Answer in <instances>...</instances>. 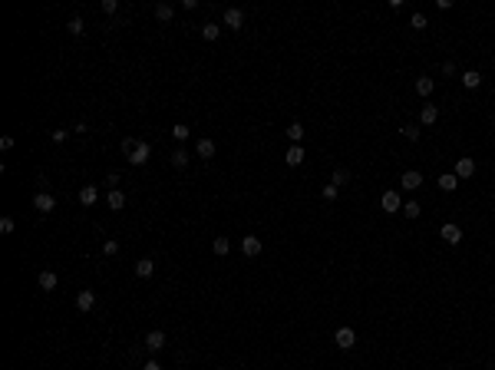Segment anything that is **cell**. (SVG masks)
<instances>
[{"label":"cell","instance_id":"cell-1","mask_svg":"<svg viewBox=\"0 0 495 370\" xmlns=\"http://www.w3.org/2000/svg\"><path fill=\"white\" fill-rule=\"evenodd\" d=\"M33 208H37L40 215H50L56 208V198L50 195V192H37V195H33Z\"/></svg>","mask_w":495,"mask_h":370},{"label":"cell","instance_id":"cell-2","mask_svg":"<svg viewBox=\"0 0 495 370\" xmlns=\"http://www.w3.org/2000/svg\"><path fill=\"white\" fill-rule=\"evenodd\" d=\"M334 340H337V347H340V350H350V347L357 344V334H354V327H337Z\"/></svg>","mask_w":495,"mask_h":370},{"label":"cell","instance_id":"cell-3","mask_svg":"<svg viewBox=\"0 0 495 370\" xmlns=\"http://www.w3.org/2000/svg\"><path fill=\"white\" fill-rule=\"evenodd\" d=\"M439 238H442L446 244H459V241H462V228H459V225H452V221H446V225L439 228Z\"/></svg>","mask_w":495,"mask_h":370},{"label":"cell","instance_id":"cell-4","mask_svg":"<svg viewBox=\"0 0 495 370\" xmlns=\"http://www.w3.org/2000/svg\"><path fill=\"white\" fill-rule=\"evenodd\" d=\"M261 248H264V244H261V238H258V235H244V238H241V252L248 255V258H258Z\"/></svg>","mask_w":495,"mask_h":370},{"label":"cell","instance_id":"cell-5","mask_svg":"<svg viewBox=\"0 0 495 370\" xmlns=\"http://www.w3.org/2000/svg\"><path fill=\"white\" fill-rule=\"evenodd\" d=\"M149 156H152V146H149V142H139V146L132 149V156H129V162H132V166H145Z\"/></svg>","mask_w":495,"mask_h":370},{"label":"cell","instance_id":"cell-6","mask_svg":"<svg viewBox=\"0 0 495 370\" xmlns=\"http://www.w3.org/2000/svg\"><path fill=\"white\" fill-rule=\"evenodd\" d=\"M93 304H96V291L93 288H83V291L76 294V307L79 311H93Z\"/></svg>","mask_w":495,"mask_h":370},{"label":"cell","instance_id":"cell-7","mask_svg":"<svg viewBox=\"0 0 495 370\" xmlns=\"http://www.w3.org/2000/svg\"><path fill=\"white\" fill-rule=\"evenodd\" d=\"M225 27H231V30H241L244 27V14L238 7H228L225 10Z\"/></svg>","mask_w":495,"mask_h":370},{"label":"cell","instance_id":"cell-8","mask_svg":"<svg viewBox=\"0 0 495 370\" xmlns=\"http://www.w3.org/2000/svg\"><path fill=\"white\" fill-rule=\"evenodd\" d=\"M304 159H307V152H304V146H291V149H287V152H284V162H287V166H300V162H304Z\"/></svg>","mask_w":495,"mask_h":370},{"label":"cell","instance_id":"cell-9","mask_svg":"<svg viewBox=\"0 0 495 370\" xmlns=\"http://www.w3.org/2000/svg\"><path fill=\"white\" fill-rule=\"evenodd\" d=\"M475 175V159H459L456 162V179H472Z\"/></svg>","mask_w":495,"mask_h":370},{"label":"cell","instance_id":"cell-10","mask_svg":"<svg viewBox=\"0 0 495 370\" xmlns=\"http://www.w3.org/2000/svg\"><path fill=\"white\" fill-rule=\"evenodd\" d=\"M400 185H403V189H419V185H423V172H416V169H409V172H403Z\"/></svg>","mask_w":495,"mask_h":370},{"label":"cell","instance_id":"cell-11","mask_svg":"<svg viewBox=\"0 0 495 370\" xmlns=\"http://www.w3.org/2000/svg\"><path fill=\"white\" fill-rule=\"evenodd\" d=\"M380 205H383V212H400V208H403V202H400V195H396V192H383Z\"/></svg>","mask_w":495,"mask_h":370},{"label":"cell","instance_id":"cell-12","mask_svg":"<svg viewBox=\"0 0 495 370\" xmlns=\"http://www.w3.org/2000/svg\"><path fill=\"white\" fill-rule=\"evenodd\" d=\"M145 347H149L152 354H155V350H162V347H165V334H162V331H149V334H145Z\"/></svg>","mask_w":495,"mask_h":370},{"label":"cell","instance_id":"cell-13","mask_svg":"<svg viewBox=\"0 0 495 370\" xmlns=\"http://www.w3.org/2000/svg\"><path fill=\"white\" fill-rule=\"evenodd\" d=\"M462 86L465 89H479L482 86V73L479 70H465L462 73Z\"/></svg>","mask_w":495,"mask_h":370},{"label":"cell","instance_id":"cell-14","mask_svg":"<svg viewBox=\"0 0 495 370\" xmlns=\"http://www.w3.org/2000/svg\"><path fill=\"white\" fill-rule=\"evenodd\" d=\"M419 119H423V126H432V122L439 119V106L426 102V106H423V112H419Z\"/></svg>","mask_w":495,"mask_h":370},{"label":"cell","instance_id":"cell-15","mask_svg":"<svg viewBox=\"0 0 495 370\" xmlns=\"http://www.w3.org/2000/svg\"><path fill=\"white\" fill-rule=\"evenodd\" d=\"M106 202H109V208H112V212H119V208H126V192H122V189H112Z\"/></svg>","mask_w":495,"mask_h":370},{"label":"cell","instance_id":"cell-16","mask_svg":"<svg viewBox=\"0 0 495 370\" xmlns=\"http://www.w3.org/2000/svg\"><path fill=\"white\" fill-rule=\"evenodd\" d=\"M96 198H99V189H96V185H83V189H79V202L83 205H96Z\"/></svg>","mask_w":495,"mask_h":370},{"label":"cell","instance_id":"cell-17","mask_svg":"<svg viewBox=\"0 0 495 370\" xmlns=\"http://www.w3.org/2000/svg\"><path fill=\"white\" fill-rule=\"evenodd\" d=\"M152 271H155L152 258H139V261H135V275H139V278H152Z\"/></svg>","mask_w":495,"mask_h":370},{"label":"cell","instance_id":"cell-18","mask_svg":"<svg viewBox=\"0 0 495 370\" xmlns=\"http://www.w3.org/2000/svg\"><path fill=\"white\" fill-rule=\"evenodd\" d=\"M439 189H442V192H456V189H459V179H456V172H446V175H439Z\"/></svg>","mask_w":495,"mask_h":370},{"label":"cell","instance_id":"cell-19","mask_svg":"<svg viewBox=\"0 0 495 370\" xmlns=\"http://www.w3.org/2000/svg\"><path fill=\"white\" fill-rule=\"evenodd\" d=\"M155 17L162 20V24H169V20L175 17V7L172 4H155Z\"/></svg>","mask_w":495,"mask_h":370},{"label":"cell","instance_id":"cell-20","mask_svg":"<svg viewBox=\"0 0 495 370\" xmlns=\"http://www.w3.org/2000/svg\"><path fill=\"white\" fill-rule=\"evenodd\" d=\"M195 152H198L202 159H212V156H215V142H212V139H198Z\"/></svg>","mask_w":495,"mask_h":370},{"label":"cell","instance_id":"cell-21","mask_svg":"<svg viewBox=\"0 0 495 370\" xmlns=\"http://www.w3.org/2000/svg\"><path fill=\"white\" fill-rule=\"evenodd\" d=\"M284 136H287V139H291L294 146H300V139H304V126H300V122H291V126H287V133H284Z\"/></svg>","mask_w":495,"mask_h":370},{"label":"cell","instance_id":"cell-22","mask_svg":"<svg viewBox=\"0 0 495 370\" xmlns=\"http://www.w3.org/2000/svg\"><path fill=\"white\" fill-rule=\"evenodd\" d=\"M432 89H436V83H432L429 76H419L416 79V93L419 96H432Z\"/></svg>","mask_w":495,"mask_h":370},{"label":"cell","instance_id":"cell-23","mask_svg":"<svg viewBox=\"0 0 495 370\" xmlns=\"http://www.w3.org/2000/svg\"><path fill=\"white\" fill-rule=\"evenodd\" d=\"M37 281H40V288H43V291H53V288H56V275H53V271H40Z\"/></svg>","mask_w":495,"mask_h":370},{"label":"cell","instance_id":"cell-24","mask_svg":"<svg viewBox=\"0 0 495 370\" xmlns=\"http://www.w3.org/2000/svg\"><path fill=\"white\" fill-rule=\"evenodd\" d=\"M172 166L175 169H185V166H189V152H185V149H175L172 152Z\"/></svg>","mask_w":495,"mask_h":370},{"label":"cell","instance_id":"cell-25","mask_svg":"<svg viewBox=\"0 0 495 370\" xmlns=\"http://www.w3.org/2000/svg\"><path fill=\"white\" fill-rule=\"evenodd\" d=\"M172 136H175V142H185V139H189V126H185V122H175V126H172Z\"/></svg>","mask_w":495,"mask_h":370},{"label":"cell","instance_id":"cell-26","mask_svg":"<svg viewBox=\"0 0 495 370\" xmlns=\"http://www.w3.org/2000/svg\"><path fill=\"white\" fill-rule=\"evenodd\" d=\"M218 33H221L218 24H205V27H202V37H205V40H218Z\"/></svg>","mask_w":495,"mask_h":370},{"label":"cell","instance_id":"cell-27","mask_svg":"<svg viewBox=\"0 0 495 370\" xmlns=\"http://www.w3.org/2000/svg\"><path fill=\"white\" fill-rule=\"evenodd\" d=\"M212 248H215V255H228L231 252V241H228V238H215Z\"/></svg>","mask_w":495,"mask_h":370},{"label":"cell","instance_id":"cell-28","mask_svg":"<svg viewBox=\"0 0 495 370\" xmlns=\"http://www.w3.org/2000/svg\"><path fill=\"white\" fill-rule=\"evenodd\" d=\"M409 27L413 30H426V14H413L409 17Z\"/></svg>","mask_w":495,"mask_h":370},{"label":"cell","instance_id":"cell-29","mask_svg":"<svg viewBox=\"0 0 495 370\" xmlns=\"http://www.w3.org/2000/svg\"><path fill=\"white\" fill-rule=\"evenodd\" d=\"M347 179H350V172H347V169H334V179H330V182H334V185L340 189V185H344Z\"/></svg>","mask_w":495,"mask_h":370},{"label":"cell","instance_id":"cell-30","mask_svg":"<svg viewBox=\"0 0 495 370\" xmlns=\"http://www.w3.org/2000/svg\"><path fill=\"white\" fill-rule=\"evenodd\" d=\"M403 215H406V218H419V205L416 202H406V205H403Z\"/></svg>","mask_w":495,"mask_h":370},{"label":"cell","instance_id":"cell-31","mask_svg":"<svg viewBox=\"0 0 495 370\" xmlns=\"http://www.w3.org/2000/svg\"><path fill=\"white\" fill-rule=\"evenodd\" d=\"M403 139L416 142V139H419V129H416V126H403Z\"/></svg>","mask_w":495,"mask_h":370},{"label":"cell","instance_id":"cell-32","mask_svg":"<svg viewBox=\"0 0 495 370\" xmlns=\"http://www.w3.org/2000/svg\"><path fill=\"white\" fill-rule=\"evenodd\" d=\"M66 27H70V33H73V37H79V33H83V20H79V17H73V20H70Z\"/></svg>","mask_w":495,"mask_h":370},{"label":"cell","instance_id":"cell-33","mask_svg":"<svg viewBox=\"0 0 495 370\" xmlns=\"http://www.w3.org/2000/svg\"><path fill=\"white\" fill-rule=\"evenodd\" d=\"M135 146H139V142H135V139H129V136L122 139V152H126V159L132 156V149H135Z\"/></svg>","mask_w":495,"mask_h":370},{"label":"cell","instance_id":"cell-34","mask_svg":"<svg viewBox=\"0 0 495 370\" xmlns=\"http://www.w3.org/2000/svg\"><path fill=\"white\" fill-rule=\"evenodd\" d=\"M323 198H327V202H334V198H337V185H334V182H330V185H323Z\"/></svg>","mask_w":495,"mask_h":370},{"label":"cell","instance_id":"cell-35","mask_svg":"<svg viewBox=\"0 0 495 370\" xmlns=\"http://www.w3.org/2000/svg\"><path fill=\"white\" fill-rule=\"evenodd\" d=\"M66 136H70L66 129H53V133H50V139H53V142H66Z\"/></svg>","mask_w":495,"mask_h":370},{"label":"cell","instance_id":"cell-36","mask_svg":"<svg viewBox=\"0 0 495 370\" xmlns=\"http://www.w3.org/2000/svg\"><path fill=\"white\" fill-rule=\"evenodd\" d=\"M116 10H119L116 0H102V14H116Z\"/></svg>","mask_w":495,"mask_h":370},{"label":"cell","instance_id":"cell-37","mask_svg":"<svg viewBox=\"0 0 495 370\" xmlns=\"http://www.w3.org/2000/svg\"><path fill=\"white\" fill-rule=\"evenodd\" d=\"M0 231L10 235V231H14V218H0Z\"/></svg>","mask_w":495,"mask_h":370},{"label":"cell","instance_id":"cell-38","mask_svg":"<svg viewBox=\"0 0 495 370\" xmlns=\"http://www.w3.org/2000/svg\"><path fill=\"white\" fill-rule=\"evenodd\" d=\"M102 252H106V255H116L119 252V241H112V238H109V241L102 244Z\"/></svg>","mask_w":495,"mask_h":370},{"label":"cell","instance_id":"cell-39","mask_svg":"<svg viewBox=\"0 0 495 370\" xmlns=\"http://www.w3.org/2000/svg\"><path fill=\"white\" fill-rule=\"evenodd\" d=\"M442 73H446V76H452V73H456V63H449V60H446V63H442Z\"/></svg>","mask_w":495,"mask_h":370},{"label":"cell","instance_id":"cell-40","mask_svg":"<svg viewBox=\"0 0 495 370\" xmlns=\"http://www.w3.org/2000/svg\"><path fill=\"white\" fill-rule=\"evenodd\" d=\"M142 370H162V367H158L155 360H149V363H145V367H142Z\"/></svg>","mask_w":495,"mask_h":370},{"label":"cell","instance_id":"cell-41","mask_svg":"<svg viewBox=\"0 0 495 370\" xmlns=\"http://www.w3.org/2000/svg\"><path fill=\"white\" fill-rule=\"evenodd\" d=\"M221 370H225V367H221Z\"/></svg>","mask_w":495,"mask_h":370}]
</instances>
